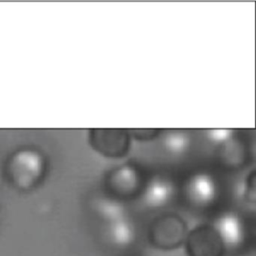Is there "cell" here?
<instances>
[{
  "instance_id": "cell-7",
  "label": "cell",
  "mask_w": 256,
  "mask_h": 256,
  "mask_svg": "<svg viewBox=\"0 0 256 256\" xmlns=\"http://www.w3.org/2000/svg\"><path fill=\"white\" fill-rule=\"evenodd\" d=\"M140 177L137 170L131 166H122L116 169L110 177L112 189L119 194L128 195L134 193L139 185Z\"/></svg>"
},
{
  "instance_id": "cell-8",
  "label": "cell",
  "mask_w": 256,
  "mask_h": 256,
  "mask_svg": "<svg viewBox=\"0 0 256 256\" xmlns=\"http://www.w3.org/2000/svg\"><path fill=\"white\" fill-rule=\"evenodd\" d=\"M173 195V185L163 178H154L147 186L143 195L147 206L157 208L164 206Z\"/></svg>"
},
{
  "instance_id": "cell-2",
  "label": "cell",
  "mask_w": 256,
  "mask_h": 256,
  "mask_svg": "<svg viewBox=\"0 0 256 256\" xmlns=\"http://www.w3.org/2000/svg\"><path fill=\"white\" fill-rule=\"evenodd\" d=\"M218 235L224 250H236L245 241V229L240 217L232 212L221 214L212 227Z\"/></svg>"
},
{
  "instance_id": "cell-9",
  "label": "cell",
  "mask_w": 256,
  "mask_h": 256,
  "mask_svg": "<svg viewBox=\"0 0 256 256\" xmlns=\"http://www.w3.org/2000/svg\"><path fill=\"white\" fill-rule=\"evenodd\" d=\"M95 210L98 216L107 224L126 218L124 206L110 198H100L95 203Z\"/></svg>"
},
{
  "instance_id": "cell-5",
  "label": "cell",
  "mask_w": 256,
  "mask_h": 256,
  "mask_svg": "<svg viewBox=\"0 0 256 256\" xmlns=\"http://www.w3.org/2000/svg\"><path fill=\"white\" fill-rule=\"evenodd\" d=\"M106 238L108 242L117 248L124 249L131 246L136 238V231L133 223L123 218L107 224Z\"/></svg>"
},
{
  "instance_id": "cell-3",
  "label": "cell",
  "mask_w": 256,
  "mask_h": 256,
  "mask_svg": "<svg viewBox=\"0 0 256 256\" xmlns=\"http://www.w3.org/2000/svg\"><path fill=\"white\" fill-rule=\"evenodd\" d=\"M224 247L212 227L194 229L187 239L189 256H222Z\"/></svg>"
},
{
  "instance_id": "cell-6",
  "label": "cell",
  "mask_w": 256,
  "mask_h": 256,
  "mask_svg": "<svg viewBox=\"0 0 256 256\" xmlns=\"http://www.w3.org/2000/svg\"><path fill=\"white\" fill-rule=\"evenodd\" d=\"M92 137L96 148L104 154L119 155L127 146V137L123 131L97 130Z\"/></svg>"
},
{
  "instance_id": "cell-4",
  "label": "cell",
  "mask_w": 256,
  "mask_h": 256,
  "mask_svg": "<svg viewBox=\"0 0 256 256\" xmlns=\"http://www.w3.org/2000/svg\"><path fill=\"white\" fill-rule=\"evenodd\" d=\"M186 192L188 199L194 205L205 207L214 201L217 194V186L210 175L200 173L189 180Z\"/></svg>"
},
{
  "instance_id": "cell-10",
  "label": "cell",
  "mask_w": 256,
  "mask_h": 256,
  "mask_svg": "<svg viewBox=\"0 0 256 256\" xmlns=\"http://www.w3.org/2000/svg\"><path fill=\"white\" fill-rule=\"evenodd\" d=\"M188 138L181 133L171 134L166 138V146L172 153H182L188 146Z\"/></svg>"
},
{
  "instance_id": "cell-1",
  "label": "cell",
  "mask_w": 256,
  "mask_h": 256,
  "mask_svg": "<svg viewBox=\"0 0 256 256\" xmlns=\"http://www.w3.org/2000/svg\"><path fill=\"white\" fill-rule=\"evenodd\" d=\"M151 243L161 249L179 246L186 236V225L175 215H165L156 219L150 227Z\"/></svg>"
}]
</instances>
